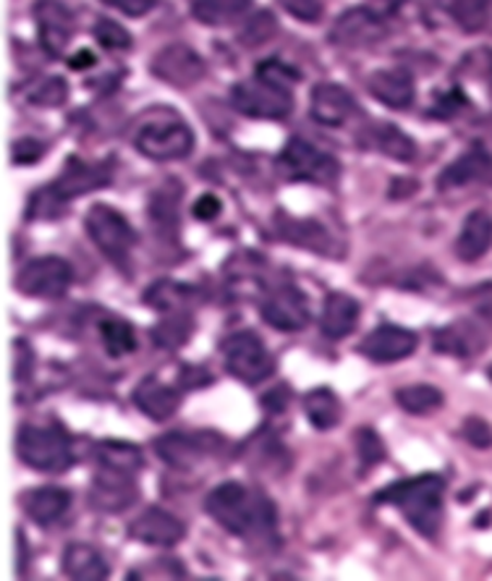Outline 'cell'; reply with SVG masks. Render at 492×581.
<instances>
[{
	"instance_id": "1",
	"label": "cell",
	"mask_w": 492,
	"mask_h": 581,
	"mask_svg": "<svg viewBox=\"0 0 492 581\" xmlns=\"http://www.w3.org/2000/svg\"><path fill=\"white\" fill-rule=\"evenodd\" d=\"M205 511L236 537L257 540L275 532L273 500L241 482H226V485L215 487L207 495Z\"/></svg>"
},
{
	"instance_id": "2",
	"label": "cell",
	"mask_w": 492,
	"mask_h": 581,
	"mask_svg": "<svg viewBox=\"0 0 492 581\" xmlns=\"http://www.w3.org/2000/svg\"><path fill=\"white\" fill-rule=\"evenodd\" d=\"M445 479L437 474L396 482L377 493V503H388L404 513V519L424 537H435L443 524Z\"/></svg>"
},
{
	"instance_id": "3",
	"label": "cell",
	"mask_w": 492,
	"mask_h": 581,
	"mask_svg": "<svg viewBox=\"0 0 492 581\" xmlns=\"http://www.w3.org/2000/svg\"><path fill=\"white\" fill-rule=\"evenodd\" d=\"M16 453L26 466L37 469V472L58 474L74 464L71 440L61 427H22L16 438Z\"/></svg>"
},
{
	"instance_id": "4",
	"label": "cell",
	"mask_w": 492,
	"mask_h": 581,
	"mask_svg": "<svg viewBox=\"0 0 492 581\" xmlns=\"http://www.w3.org/2000/svg\"><path fill=\"white\" fill-rule=\"evenodd\" d=\"M136 150L149 161H179L194 147V134L179 116L149 118L134 137Z\"/></svg>"
},
{
	"instance_id": "5",
	"label": "cell",
	"mask_w": 492,
	"mask_h": 581,
	"mask_svg": "<svg viewBox=\"0 0 492 581\" xmlns=\"http://www.w3.org/2000/svg\"><path fill=\"white\" fill-rule=\"evenodd\" d=\"M278 170L288 181H307L317 187H331L338 181L340 165L333 155L317 150L304 140H291L278 157Z\"/></svg>"
},
{
	"instance_id": "6",
	"label": "cell",
	"mask_w": 492,
	"mask_h": 581,
	"mask_svg": "<svg viewBox=\"0 0 492 581\" xmlns=\"http://www.w3.org/2000/svg\"><path fill=\"white\" fill-rule=\"evenodd\" d=\"M89 239L95 241V247L108 257L116 265H127L131 249L136 247V230L129 226V221L121 213H116L108 204H95L87 213Z\"/></svg>"
},
{
	"instance_id": "7",
	"label": "cell",
	"mask_w": 492,
	"mask_h": 581,
	"mask_svg": "<svg viewBox=\"0 0 492 581\" xmlns=\"http://www.w3.org/2000/svg\"><path fill=\"white\" fill-rule=\"evenodd\" d=\"M223 359H226L228 372L236 380L247 382V386L267 380L275 369L271 352L252 330H241V333H233L231 339H226V343H223Z\"/></svg>"
},
{
	"instance_id": "8",
	"label": "cell",
	"mask_w": 492,
	"mask_h": 581,
	"mask_svg": "<svg viewBox=\"0 0 492 581\" xmlns=\"http://www.w3.org/2000/svg\"><path fill=\"white\" fill-rule=\"evenodd\" d=\"M231 103L239 114L249 118H267V121H280L293 110L291 90L280 87V84L267 82L257 76L254 82L236 84L231 92Z\"/></svg>"
},
{
	"instance_id": "9",
	"label": "cell",
	"mask_w": 492,
	"mask_h": 581,
	"mask_svg": "<svg viewBox=\"0 0 492 581\" xmlns=\"http://www.w3.org/2000/svg\"><path fill=\"white\" fill-rule=\"evenodd\" d=\"M108 183H110V165H103V163L89 165L74 157V161H69V165H65L63 174L58 176V181L52 183V187L35 194L32 208H35V204H48V202H52V208H58L61 202L74 200V197L87 194V191L103 189V187H108Z\"/></svg>"
},
{
	"instance_id": "10",
	"label": "cell",
	"mask_w": 492,
	"mask_h": 581,
	"mask_svg": "<svg viewBox=\"0 0 492 581\" xmlns=\"http://www.w3.org/2000/svg\"><path fill=\"white\" fill-rule=\"evenodd\" d=\"M74 270L61 257H37L16 275V290L32 299H58L69 290Z\"/></svg>"
},
{
	"instance_id": "11",
	"label": "cell",
	"mask_w": 492,
	"mask_h": 581,
	"mask_svg": "<svg viewBox=\"0 0 492 581\" xmlns=\"http://www.w3.org/2000/svg\"><path fill=\"white\" fill-rule=\"evenodd\" d=\"M223 448V440L213 432H170L155 440V451L173 469H192Z\"/></svg>"
},
{
	"instance_id": "12",
	"label": "cell",
	"mask_w": 492,
	"mask_h": 581,
	"mask_svg": "<svg viewBox=\"0 0 492 581\" xmlns=\"http://www.w3.org/2000/svg\"><path fill=\"white\" fill-rule=\"evenodd\" d=\"M388 35V26L375 11L370 9H351L340 13L338 22L331 29V43L344 50H364L372 45L383 43Z\"/></svg>"
},
{
	"instance_id": "13",
	"label": "cell",
	"mask_w": 492,
	"mask_h": 581,
	"mask_svg": "<svg viewBox=\"0 0 492 581\" xmlns=\"http://www.w3.org/2000/svg\"><path fill=\"white\" fill-rule=\"evenodd\" d=\"M140 495L136 474L123 469L97 464V474L92 479V506L103 513H121Z\"/></svg>"
},
{
	"instance_id": "14",
	"label": "cell",
	"mask_w": 492,
	"mask_h": 581,
	"mask_svg": "<svg viewBox=\"0 0 492 581\" xmlns=\"http://www.w3.org/2000/svg\"><path fill=\"white\" fill-rule=\"evenodd\" d=\"M262 317L284 333H297L310 325V301L297 286H280L262 301Z\"/></svg>"
},
{
	"instance_id": "15",
	"label": "cell",
	"mask_w": 492,
	"mask_h": 581,
	"mask_svg": "<svg viewBox=\"0 0 492 581\" xmlns=\"http://www.w3.org/2000/svg\"><path fill=\"white\" fill-rule=\"evenodd\" d=\"M153 71L157 79L173 84V87H192L205 76V63L187 45H170V48L157 52Z\"/></svg>"
},
{
	"instance_id": "16",
	"label": "cell",
	"mask_w": 492,
	"mask_h": 581,
	"mask_svg": "<svg viewBox=\"0 0 492 581\" xmlns=\"http://www.w3.org/2000/svg\"><path fill=\"white\" fill-rule=\"evenodd\" d=\"M39 43L50 56H61L74 37V16L58 0H39L35 5Z\"/></svg>"
},
{
	"instance_id": "17",
	"label": "cell",
	"mask_w": 492,
	"mask_h": 581,
	"mask_svg": "<svg viewBox=\"0 0 492 581\" xmlns=\"http://www.w3.org/2000/svg\"><path fill=\"white\" fill-rule=\"evenodd\" d=\"M129 534L136 543L153 547H173L183 540L187 526H183L173 513L163 511V508H147V511L131 521Z\"/></svg>"
},
{
	"instance_id": "18",
	"label": "cell",
	"mask_w": 492,
	"mask_h": 581,
	"mask_svg": "<svg viewBox=\"0 0 492 581\" xmlns=\"http://www.w3.org/2000/svg\"><path fill=\"white\" fill-rule=\"evenodd\" d=\"M367 359L388 365V361H401L417 352V335L411 330L398 325H380L359 346Z\"/></svg>"
},
{
	"instance_id": "19",
	"label": "cell",
	"mask_w": 492,
	"mask_h": 581,
	"mask_svg": "<svg viewBox=\"0 0 492 581\" xmlns=\"http://www.w3.org/2000/svg\"><path fill=\"white\" fill-rule=\"evenodd\" d=\"M310 114L323 127L338 129L349 123L353 114H357V100L340 84H317L312 92Z\"/></svg>"
},
{
	"instance_id": "20",
	"label": "cell",
	"mask_w": 492,
	"mask_h": 581,
	"mask_svg": "<svg viewBox=\"0 0 492 581\" xmlns=\"http://www.w3.org/2000/svg\"><path fill=\"white\" fill-rule=\"evenodd\" d=\"M134 404L140 406L142 414H147L149 419L166 422L179 412L181 393L173 386H166L157 378H144L134 391Z\"/></svg>"
},
{
	"instance_id": "21",
	"label": "cell",
	"mask_w": 492,
	"mask_h": 581,
	"mask_svg": "<svg viewBox=\"0 0 492 581\" xmlns=\"http://www.w3.org/2000/svg\"><path fill=\"white\" fill-rule=\"evenodd\" d=\"M275 228H278L280 239L293 244V247L310 249V252L317 254L333 252V236L327 234V228L320 226L317 221H299V217L278 215Z\"/></svg>"
},
{
	"instance_id": "22",
	"label": "cell",
	"mask_w": 492,
	"mask_h": 581,
	"mask_svg": "<svg viewBox=\"0 0 492 581\" xmlns=\"http://www.w3.org/2000/svg\"><path fill=\"white\" fill-rule=\"evenodd\" d=\"M370 95L388 108L404 110L415 100V82L404 69H385L370 76Z\"/></svg>"
},
{
	"instance_id": "23",
	"label": "cell",
	"mask_w": 492,
	"mask_h": 581,
	"mask_svg": "<svg viewBox=\"0 0 492 581\" xmlns=\"http://www.w3.org/2000/svg\"><path fill=\"white\" fill-rule=\"evenodd\" d=\"M22 506L26 517L35 521V524L50 526L69 511L71 495L61 490V487H37V490H29L24 495Z\"/></svg>"
},
{
	"instance_id": "24",
	"label": "cell",
	"mask_w": 492,
	"mask_h": 581,
	"mask_svg": "<svg viewBox=\"0 0 492 581\" xmlns=\"http://www.w3.org/2000/svg\"><path fill=\"white\" fill-rule=\"evenodd\" d=\"M359 312H362V309H359L357 299H351V296L346 294H331L325 299L323 317H320L323 333L333 341L346 339V335H351L353 328H357Z\"/></svg>"
},
{
	"instance_id": "25",
	"label": "cell",
	"mask_w": 492,
	"mask_h": 581,
	"mask_svg": "<svg viewBox=\"0 0 492 581\" xmlns=\"http://www.w3.org/2000/svg\"><path fill=\"white\" fill-rule=\"evenodd\" d=\"M492 247V215L484 210H475L464 223L456 241V254L464 262H477L490 252Z\"/></svg>"
},
{
	"instance_id": "26",
	"label": "cell",
	"mask_w": 492,
	"mask_h": 581,
	"mask_svg": "<svg viewBox=\"0 0 492 581\" xmlns=\"http://www.w3.org/2000/svg\"><path fill=\"white\" fill-rule=\"evenodd\" d=\"M492 176V157L484 150H471L464 157H458L454 165L443 170L441 189H456L467 187L475 181H488Z\"/></svg>"
},
{
	"instance_id": "27",
	"label": "cell",
	"mask_w": 492,
	"mask_h": 581,
	"mask_svg": "<svg viewBox=\"0 0 492 581\" xmlns=\"http://www.w3.org/2000/svg\"><path fill=\"white\" fill-rule=\"evenodd\" d=\"M108 564L95 547L74 543L65 547L63 553V573L76 581H103L108 579Z\"/></svg>"
},
{
	"instance_id": "28",
	"label": "cell",
	"mask_w": 492,
	"mask_h": 581,
	"mask_svg": "<svg viewBox=\"0 0 492 581\" xmlns=\"http://www.w3.org/2000/svg\"><path fill=\"white\" fill-rule=\"evenodd\" d=\"M484 348L482 333L471 322L461 320L454 325L437 330L435 333V352L451 356H475Z\"/></svg>"
},
{
	"instance_id": "29",
	"label": "cell",
	"mask_w": 492,
	"mask_h": 581,
	"mask_svg": "<svg viewBox=\"0 0 492 581\" xmlns=\"http://www.w3.org/2000/svg\"><path fill=\"white\" fill-rule=\"evenodd\" d=\"M179 197H181V187L179 183H166L153 194L149 200V221H153L155 230L160 236H176V228H179Z\"/></svg>"
},
{
	"instance_id": "30",
	"label": "cell",
	"mask_w": 492,
	"mask_h": 581,
	"mask_svg": "<svg viewBox=\"0 0 492 581\" xmlns=\"http://www.w3.org/2000/svg\"><path fill=\"white\" fill-rule=\"evenodd\" d=\"M304 412L307 419H310L317 430H333V427L340 422V417H344L340 399L331 391V388H314L312 393H307Z\"/></svg>"
},
{
	"instance_id": "31",
	"label": "cell",
	"mask_w": 492,
	"mask_h": 581,
	"mask_svg": "<svg viewBox=\"0 0 492 581\" xmlns=\"http://www.w3.org/2000/svg\"><path fill=\"white\" fill-rule=\"evenodd\" d=\"M370 147H375L398 163H411L417 157V144L401 129L391 127V123H380V127L370 131Z\"/></svg>"
},
{
	"instance_id": "32",
	"label": "cell",
	"mask_w": 492,
	"mask_h": 581,
	"mask_svg": "<svg viewBox=\"0 0 492 581\" xmlns=\"http://www.w3.org/2000/svg\"><path fill=\"white\" fill-rule=\"evenodd\" d=\"M95 455H97V464L123 469V472L140 474V469L144 466L142 451L136 446H131V442L105 440V442H100V446H97Z\"/></svg>"
},
{
	"instance_id": "33",
	"label": "cell",
	"mask_w": 492,
	"mask_h": 581,
	"mask_svg": "<svg viewBox=\"0 0 492 581\" xmlns=\"http://www.w3.org/2000/svg\"><path fill=\"white\" fill-rule=\"evenodd\" d=\"M441 5L467 32H480L490 19V0H441Z\"/></svg>"
},
{
	"instance_id": "34",
	"label": "cell",
	"mask_w": 492,
	"mask_h": 581,
	"mask_svg": "<svg viewBox=\"0 0 492 581\" xmlns=\"http://www.w3.org/2000/svg\"><path fill=\"white\" fill-rule=\"evenodd\" d=\"M249 9V0H194V16L202 24L223 26Z\"/></svg>"
},
{
	"instance_id": "35",
	"label": "cell",
	"mask_w": 492,
	"mask_h": 581,
	"mask_svg": "<svg viewBox=\"0 0 492 581\" xmlns=\"http://www.w3.org/2000/svg\"><path fill=\"white\" fill-rule=\"evenodd\" d=\"M396 401L404 412L422 417L443 406V393L432 386H406L396 393Z\"/></svg>"
},
{
	"instance_id": "36",
	"label": "cell",
	"mask_w": 492,
	"mask_h": 581,
	"mask_svg": "<svg viewBox=\"0 0 492 581\" xmlns=\"http://www.w3.org/2000/svg\"><path fill=\"white\" fill-rule=\"evenodd\" d=\"M189 296H192V288L181 286V283L157 281L155 286L147 288V294H144V301H147L149 307L160 309V312H176V309L187 307Z\"/></svg>"
},
{
	"instance_id": "37",
	"label": "cell",
	"mask_w": 492,
	"mask_h": 581,
	"mask_svg": "<svg viewBox=\"0 0 492 581\" xmlns=\"http://www.w3.org/2000/svg\"><path fill=\"white\" fill-rule=\"evenodd\" d=\"M100 335H103V343H105V348H108L110 356L131 354L136 348L134 328H131L127 320L100 322Z\"/></svg>"
},
{
	"instance_id": "38",
	"label": "cell",
	"mask_w": 492,
	"mask_h": 581,
	"mask_svg": "<svg viewBox=\"0 0 492 581\" xmlns=\"http://www.w3.org/2000/svg\"><path fill=\"white\" fill-rule=\"evenodd\" d=\"M192 317L179 315L173 317V320L160 322V325L153 330V339L160 348H179L187 343L189 335H192Z\"/></svg>"
},
{
	"instance_id": "39",
	"label": "cell",
	"mask_w": 492,
	"mask_h": 581,
	"mask_svg": "<svg viewBox=\"0 0 492 581\" xmlns=\"http://www.w3.org/2000/svg\"><path fill=\"white\" fill-rule=\"evenodd\" d=\"M65 97H69V87H65L63 79L58 76L45 79V82H39L37 87L29 92V100L35 105H45V108H56V105H61Z\"/></svg>"
},
{
	"instance_id": "40",
	"label": "cell",
	"mask_w": 492,
	"mask_h": 581,
	"mask_svg": "<svg viewBox=\"0 0 492 581\" xmlns=\"http://www.w3.org/2000/svg\"><path fill=\"white\" fill-rule=\"evenodd\" d=\"M95 37L103 48L108 50H129L131 48V35L123 29L121 24L110 22V19H103V22L95 24Z\"/></svg>"
},
{
	"instance_id": "41",
	"label": "cell",
	"mask_w": 492,
	"mask_h": 581,
	"mask_svg": "<svg viewBox=\"0 0 492 581\" xmlns=\"http://www.w3.org/2000/svg\"><path fill=\"white\" fill-rule=\"evenodd\" d=\"M357 453H359V461H362L364 469L385 459V446H383V440L377 438L375 430H370V427H362V430L357 432Z\"/></svg>"
},
{
	"instance_id": "42",
	"label": "cell",
	"mask_w": 492,
	"mask_h": 581,
	"mask_svg": "<svg viewBox=\"0 0 492 581\" xmlns=\"http://www.w3.org/2000/svg\"><path fill=\"white\" fill-rule=\"evenodd\" d=\"M284 9L297 16L299 22L314 24L323 19L325 13V0H284Z\"/></svg>"
},
{
	"instance_id": "43",
	"label": "cell",
	"mask_w": 492,
	"mask_h": 581,
	"mask_svg": "<svg viewBox=\"0 0 492 581\" xmlns=\"http://www.w3.org/2000/svg\"><path fill=\"white\" fill-rule=\"evenodd\" d=\"M257 76L267 79V82L280 84V87H288V90H291V84L299 82V71H293L291 66H286V63H280V61L262 63L260 69H257Z\"/></svg>"
},
{
	"instance_id": "44",
	"label": "cell",
	"mask_w": 492,
	"mask_h": 581,
	"mask_svg": "<svg viewBox=\"0 0 492 581\" xmlns=\"http://www.w3.org/2000/svg\"><path fill=\"white\" fill-rule=\"evenodd\" d=\"M273 32H275V19L271 16V13H260L257 19L249 22L244 35H241V43L260 45V43H265V39H271Z\"/></svg>"
},
{
	"instance_id": "45",
	"label": "cell",
	"mask_w": 492,
	"mask_h": 581,
	"mask_svg": "<svg viewBox=\"0 0 492 581\" xmlns=\"http://www.w3.org/2000/svg\"><path fill=\"white\" fill-rule=\"evenodd\" d=\"M464 438H467L475 448L492 446V430L484 419H467V425H464Z\"/></svg>"
},
{
	"instance_id": "46",
	"label": "cell",
	"mask_w": 492,
	"mask_h": 581,
	"mask_svg": "<svg viewBox=\"0 0 492 581\" xmlns=\"http://www.w3.org/2000/svg\"><path fill=\"white\" fill-rule=\"evenodd\" d=\"M45 147L35 140H19L13 144V163L16 165H32L43 157Z\"/></svg>"
},
{
	"instance_id": "47",
	"label": "cell",
	"mask_w": 492,
	"mask_h": 581,
	"mask_svg": "<svg viewBox=\"0 0 492 581\" xmlns=\"http://www.w3.org/2000/svg\"><path fill=\"white\" fill-rule=\"evenodd\" d=\"M103 3L110 5V9L127 13V16H144V13L155 9L157 0H103Z\"/></svg>"
},
{
	"instance_id": "48",
	"label": "cell",
	"mask_w": 492,
	"mask_h": 581,
	"mask_svg": "<svg viewBox=\"0 0 492 581\" xmlns=\"http://www.w3.org/2000/svg\"><path fill=\"white\" fill-rule=\"evenodd\" d=\"M223 204L215 194H202L200 200L194 204V217H200V221H215V217L220 215Z\"/></svg>"
},
{
	"instance_id": "49",
	"label": "cell",
	"mask_w": 492,
	"mask_h": 581,
	"mask_svg": "<svg viewBox=\"0 0 492 581\" xmlns=\"http://www.w3.org/2000/svg\"><path fill=\"white\" fill-rule=\"evenodd\" d=\"M13 352H16V380H26V378H29V372H32V352H29V346H26V341H16Z\"/></svg>"
},
{
	"instance_id": "50",
	"label": "cell",
	"mask_w": 492,
	"mask_h": 581,
	"mask_svg": "<svg viewBox=\"0 0 492 581\" xmlns=\"http://www.w3.org/2000/svg\"><path fill=\"white\" fill-rule=\"evenodd\" d=\"M181 378L183 380H189V388H202V386H207L209 380V372H205V369H200V367H187L181 372Z\"/></svg>"
},
{
	"instance_id": "51",
	"label": "cell",
	"mask_w": 492,
	"mask_h": 581,
	"mask_svg": "<svg viewBox=\"0 0 492 581\" xmlns=\"http://www.w3.org/2000/svg\"><path fill=\"white\" fill-rule=\"evenodd\" d=\"M92 63H95V56H92V52H87V50L71 58V69H89Z\"/></svg>"
},
{
	"instance_id": "52",
	"label": "cell",
	"mask_w": 492,
	"mask_h": 581,
	"mask_svg": "<svg viewBox=\"0 0 492 581\" xmlns=\"http://www.w3.org/2000/svg\"><path fill=\"white\" fill-rule=\"evenodd\" d=\"M482 309H484V312H488V315H492V296H490V299H484Z\"/></svg>"
},
{
	"instance_id": "53",
	"label": "cell",
	"mask_w": 492,
	"mask_h": 581,
	"mask_svg": "<svg viewBox=\"0 0 492 581\" xmlns=\"http://www.w3.org/2000/svg\"><path fill=\"white\" fill-rule=\"evenodd\" d=\"M490 378H492V367H490Z\"/></svg>"
}]
</instances>
